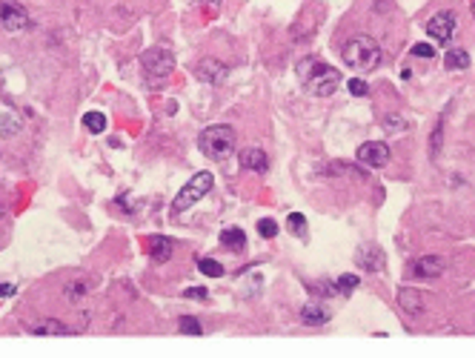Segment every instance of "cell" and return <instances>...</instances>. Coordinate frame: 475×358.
Returning <instances> with one entry per match:
<instances>
[{"mask_svg":"<svg viewBox=\"0 0 475 358\" xmlns=\"http://www.w3.org/2000/svg\"><path fill=\"white\" fill-rule=\"evenodd\" d=\"M26 332H32V336H75L72 327H66L63 321H55V318H43L38 324H29Z\"/></svg>","mask_w":475,"mask_h":358,"instance_id":"12","label":"cell"},{"mask_svg":"<svg viewBox=\"0 0 475 358\" xmlns=\"http://www.w3.org/2000/svg\"><path fill=\"white\" fill-rule=\"evenodd\" d=\"M358 284H361V278H358V275H349V272H347V275H341V278H338L335 293H338V295H344V298H349L355 290H358Z\"/></svg>","mask_w":475,"mask_h":358,"instance_id":"20","label":"cell"},{"mask_svg":"<svg viewBox=\"0 0 475 358\" xmlns=\"http://www.w3.org/2000/svg\"><path fill=\"white\" fill-rule=\"evenodd\" d=\"M358 267L367 272H381L384 270V250L375 244H364L358 250Z\"/></svg>","mask_w":475,"mask_h":358,"instance_id":"11","label":"cell"},{"mask_svg":"<svg viewBox=\"0 0 475 358\" xmlns=\"http://www.w3.org/2000/svg\"><path fill=\"white\" fill-rule=\"evenodd\" d=\"M32 26V17L26 6H20L17 0H0V29L6 32H26Z\"/></svg>","mask_w":475,"mask_h":358,"instance_id":"5","label":"cell"},{"mask_svg":"<svg viewBox=\"0 0 475 358\" xmlns=\"http://www.w3.org/2000/svg\"><path fill=\"white\" fill-rule=\"evenodd\" d=\"M172 241L166 235H152L149 238V255H152V261H158V264H163V261H169L172 258Z\"/></svg>","mask_w":475,"mask_h":358,"instance_id":"14","label":"cell"},{"mask_svg":"<svg viewBox=\"0 0 475 358\" xmlns=\"http://www.w3.org/2000/svg\"><path fill=\"white\" fill-rule=\"evenodd\" d=\"M144 69H147V75L160 81L175 69V55L169 49H163V46H152V49L144 52Z\"/></svg>","mask_w":475,"mask_h":358,"instance_id":"6","label":"cell"},{"mask_svg":"<svg viewBox=\"0 0 475 358\" xmlns=\"http://www.w3.org/2000/svg\"><path fill=\"white\" fill-rule=\"evenodd\" d=\"M412 272L418 278H438L444 272V258L441 255H424L412 264Z\"/></svg>","mask_w":475,"mask_h":358,"instance_id":"13","label":"cell"},{"mask_svg":"<svg viewBox=\"0 0 475 358\" xmlns=\"http://www.w3.org/2000/svg\"><path fill=\"white\" fill-rule=\"evenodd\" d=\"M83 290H86L83 284H69V286H66V298H69V301H75V298H81V295H83Z\"/></svg>","mask_w":475,"mask_h":358,"instance_id":"28","label":"cell"},{"mask_svg":"<svg viewBox=\"0 0 475 358\" xmlns=\"http://www.w3.org/2000/svg\"><path fill=\"white\" fill-rule=\"evenodd\" d=\"M456 29H458V20L453 12H435L430 23H426V35L438 43H449L456 38Z\"/></svg>","mask_w":475,"mask_h":358,"instance_id":"7","label":"cell"},{"mask_svg":"<svg viewBox=\"0 0 475 358\" xmlns=\"http://www.w3.org/2000/svg\"><path fill=\"white\" fill-rule=\"evenodd\" d=\"M398 304L407 309L410 316H418L421 309H424V301H421V293H415V290H398Z\"/></svg>","mask_w":475,"mask_h":358,"instance_id":"17","label":"cell"},{"mask_svg":"<svg viewBox=\"0 0 475 358\" xmlns=\"http://www.w3.org/2000/svg\"><path fill=\"white\" fill-rule=\"evenodd\" d=\"M349 95H355V98H367V95H369V86H367V81H361V78H352V81H349Z\"/></svg>","mask_w":475,"mask_h":358,"instance_id":"25","label":"cell"},{"mask_svg":"<svg viewBox=\"0 0 475 358\" xmlns=\"http://www.w3.org/2000/svg\"><path fill=\"white\" fill-rule=\"evenodd\" d=\"M198 147L209 161H226L238 147V135L229 124H215V127H206L201 132Z\"/></svg>","mask_w":475,"mask_h":358,"instance_id":"3","label":"cell"},{"mask_svg":"<svg viewBox=\"0 0 475 358\" xmlns=\"http://www.w3.org/2000/svg\"><path fill=\"white\" fill-rule=\"evenodd\" d=\"M355 158H358V163L369 166V170H378V166H387L390 163V147L381 140H367L358 147V152H355Z\"/></svg>","mask_w":475,"mask_h":358,"instance_id":"8","label":"cell"},{"mask_svg":"<svg viewBox=\"0 0 475 358\" xmlns=\"http://www.w3.org/2000/svg\"><path fill=\"white\" fill-rule=\"evenodd\" d=\"M206 290L203 286H189V290H183V298H195V301H206Z\"/></svg>","mask_w":475,"mask_h":358,"instance_id":"27","label":"cell"},{"mask_svg":"<svg viewBox=\"0 0 475 358\" xmlns=\"http://www.w3.org/2000/svg\"><path fill=\"white\" fill-rule=\"evenodd\" d=\"M3 212H6V209H3V204H0V218H3Z\"/></svg>","mask_w":475,"mask_h":358,"instance_id":"30","label":"cell"},{"mask_svg":"<svg viewBox=\"0 0 475 358\" xmlns=\"http://www.w3.org/2000/svg\"><path fill=\"white\" fill-rule=\"evenodd\" d=\"M298 72H301L306 89H310L312 95H318V98H329V95H335L338 86H341V72L321 63V60H315V58L303 60L298 66Z\"/></svg>","mask_w":475,"mask_h":358,"instance_id":"1","label":"cell"},{"mask_svg":"<svg viewBox=\"0 0 475 358\" xmlns=\"http://www.w3.org/2000/svg\"><path fill=\"white\" fill-rule=\"evenodd\" d=\"M221 244H224L229 252H244V250H247V235H244V229L229 227V229L221 232Z\"/></svg>","mask_w":475,"mask_h":358,"instance_id":"16","label":"cell"},{"mask_svg":"<svg viewBox=\"0 0 475 358\" xmlns=\"http://www.w3.org/2000/svg\"><path fill=\"white\" fill-rule=\"evenodd\" d=\"M412 55H415V58H426V60H430V58H435V49H433L430 43H415V46H412Z\"/></svg>","mask_w":475,"mask_h":358,"instance_id":"26","label":"cell"},{"mask_svg":"<svg viewBox=\"0 0 475 358\" xmlns=\"http://www.w3.org/2000/svg\"><path fill=\"white\" fill-rule=\"evenodd\" d=\"M258 232H260V238H275V235H278V221H272V218H260V221H258Z\"/></svg>","mask_w":475,"mask_h":358,"instance_id":"24","label":"cell"},{"mask_svg":"<svg viewBox=\"0 0 475 358\" xmlns=\"http://www.w3.org/2000/svg\"><path fill=\"white\" fill-rule=\"evenodd\" d=\"M472 17H475V0H472Z\"/></svg>","mask_w":475,"mask_h":358,"instance_id":"31","label":"cell"},{"mask_svg":"<svg viewBox=\"0 0 475 358\" xmlns=\"http://www.w3.org/2000/svg\"><path fill=\"white\" fill-rule=\"evenodd\" d=\"M178 329L183 332V336H203L201 321L192 318V316H181V318H178Z\"/></svg>","mask_w":475,"mask_h":358,"instance_id":"22","label":"cell"},{"mask_svg":"<svg viewBox=\"0 0 475 358\" xmlns=\"http://www.w3.org/2000/svg\"><path fill=\"white\" fill-rule=\"evenodd\" d=\"M212 186H215V178H212V172H198V175H192V181H186L183 189L175 195L172 212L178 215V212H183V209H189V206H195L201 198H206V195L212 193Z\"/></svg>","mask_w":475,"mask_h":358,"instance_id":"4","label":"cell"},{"mask_svg":"<svg viewBox=\"0 0 475 358\" xmlns=\"http://www.w3.org/2000/svg\"><path fill=\"white\" fill-rule=\"evenodd\" d=\"M83 127L92 132V135H101L106 129V115L103 112H86L83 115Z\"/></svg>","mask_w":475,"mask_h":358,"instance_id":"19","label":"cell"},{"mask_svg":"<svg viewBox=\"0 0 475 358\" xmlns=\"http://www.w3.org/2000/svg\"><path fill=\"white\" fill-rule=\"evenodd\" d=\"M15 295V284H0V298H12Z\"/></svg>","mask_w":475,"mask_h":358,"instance_id":"29","label":"cell"},{"mask_svg":"<svg viewBox=\"0 0 475 358\" xmlns=\"http://www.w3.org/2000/svg\"><path fill=\"white\" fill-rule=\"evenodd\" d=\"M238 161H241V166H244V170H249V172H267V170H269V158H267V152L258 149V147L241 149V152H238Z\"/></svg>","mask_w":475,"mask_h":358,"instance_id":"10","label":"cell"},{"mask_svg":"<svg viewBox=\"0 0 475 358\" xmlns=\"http://www.w3.org/2000/svg\"><path fill=\"white\" fill-rule=\"evenodd\" d=\"M198 270L206 278H221L224 275V264H221V261H215V258H201L198 261Z\"/></svg>","mask_w":475,"mask_h":358,"instance_id":"21","label":"cell"},{"mask_svg":"<svg viewBox=\"0 0 475 358\" xmlns=\"http://www.w3.org/2000/svg\"><path fill=\"white\" fill-rule=\"evenodd\" d=\"M287 229H290L292 235L303 238V235H306V218H303L301 212H290V218H287Z\"/></svg>","mask_w":475,"mask_h":358,"instance_id":"23","label":"cell"},{"mask_svg":"<svg viewBox=\"0 0 475 358\" xmlns=\"http://www.w3.org/2000/svg\"><path fill=\"white\" fill-rule=\"evenodd\" d=\"M329 309L326 307H321V304H306L303 309H301V321L306 324V327H321V324H326L329 321Z\"/></svg>","mask_w":475,"mask_h":358,"instance_id":"15","label":"cell"},{"mask_svg":"<svg viewBox=\"0 0 475 358\" xmlns=\"http://www.w3.org/2000/svg\"><path fill=\"white\" fill-rule=\"evenodd\" d=\"M195 75H198V81H203V83L221 86V83L226 81V75H229V66H226L224 60H215V58H203V60L198 63V69H195Z\"/></svg>","mask_w":475,"mask_h":358,"instance_id":"9","label":"cell"},{"mask_svg":"<svg viewBox=\"0 0 475 358\" xmlns=\"http://www.w3.org/2000/svg\"><path fill=\"white\" fill-rule=\"evenodd\" d=\"M341 58L355 72H369V69H375L378 63H381V46H378L369 35H355L352 40L344 43Z\"/></svg>","mask_w":475,"mask_h":358,"instance_id":"2","label":"cell"},{"mask_svg":"<svg viewBox=\"0 0 475 358\" xmlns=\"http://www.w3.org/2000/svg\"><path fill=\"white\" fill-rule=\"evenodd\" d=\"M444 66L447 69H467L469 66V55L464 52V49H449V52H444Z\"/></svg>","mask_w":475,"mask_h":358,"instance_id":"18","label":"cell"}]
</instances>
